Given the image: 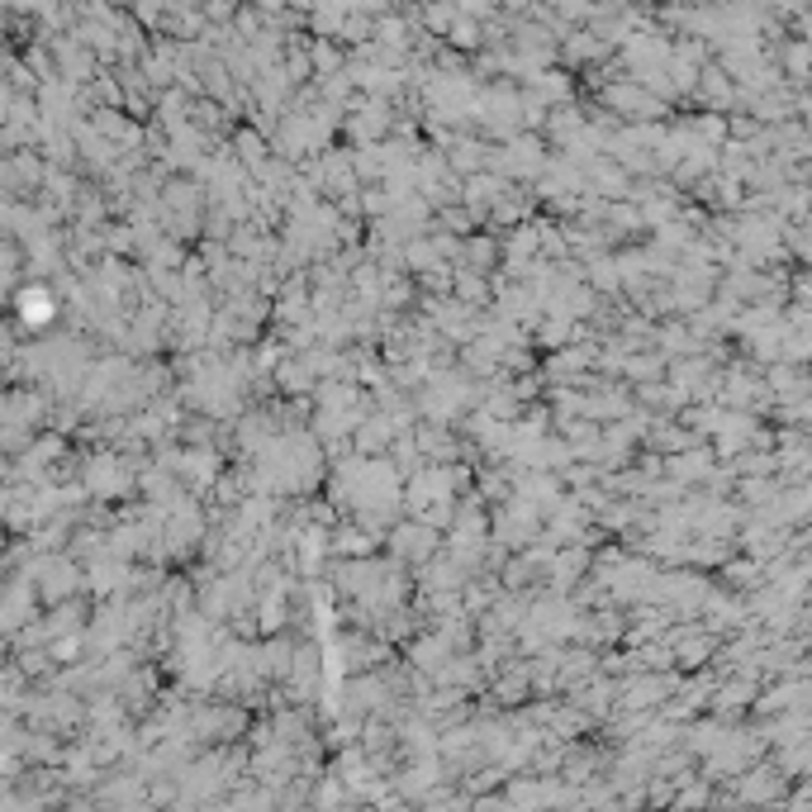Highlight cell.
<instances>
[{
    "mask_svg": "<svg viewBox=\"0 0 812 812\" xmlns=\"http://www.w3.org/2000/svg\"><path fill=\"white\" fill-rule=\"evenodd\" d=\"M381 552H385L390 561H399V566L414 570V566H423L428 556L442 552V532L428 528V522L414 518V514H399V518L385 528V537H381Z\"/></svg>",
    "mask_w": 812,
    "mask_h": 812,
    "instance_id": "6da1fadb",
    "label": "cell"
},
{
    "mask_svg": "<svg viewBox=\"0 0 812 812\" xmlns=\"http://www.w3.org/2000/svg\"><path fill=\"white\" fill-rule=\"evenodd\" d=\"M713 466H717V456H713L709 442H693V447H685V452L661 456V476L675 480V484H685V490H693V484L709 480Z\"/></svg>",
    "mask_w": 812,
    "mask_h": 812,
    "instance_id": "7a4b0ae2",
    "label": "cell"
},
{
    "mask_svg": "<svg viewBox=\"0 0 812 812\" xmlns=\"http://www.w3.org/2000/svg\"><path fill=\"white\" fill-rule=\"evenodd\" d=\"M376 552H381V537H376L371 528H361V522H352V518H343L329 532V556L357 561V556H376Z\"/></svg>",
    "mask_w": 812,
    "mask_h": 812,
    "instance_id": "3957f363",
    "label": "cell"
},
{
    "mask_svg": "<svg viewBox=\"0 0 812 812\" xmlns=\"http://www.w3.org/2000/svg\"><path fill=\"white\" fill-rule=\"evenodd\" d=\"M500 233L494 229H476V233H466L462 238V257L452 261V267H470V271H484L490 276L494 267H500Z\"/></svg>",
    "mask_w": 812,
    "mask_h": 812,
    "instance_id": "277c9868",
    "label": "cell"
},
{
    "mask_svg": "<svg viewBox=\"0 0 812 812\" xmlns=\"http://www.w3.org/2000/svg\"><path fill=\"white\" fill-rule=\"evenodd\" d=\"M761 381L775 399H808V366L770 361V366H761Z\"/></svg>",
    "mask_w": 812,
    "mask_h": 812,
    "instance_id": "5b68a950",
    "label": "cell"
},
{
    "mask_svg": "<svg viewBox=\"0 0 812 812\" xmlns=\"http://www.w3.org/2000/svg\"><path fill=\"white\" fill-rule=\"evenodd\" d=\"M717 580H723L727 589H737V594H746V589L765 585V561L761 556H746V552H731L723 566H717Z\"/></svg>",
    "mask_w": 812,
    "mask_h": 812,
    "instance_id": "8992f818",
    "label": "cell"
},
{
    "mask_svg": "<svg viewBox=\"0 0 812 812\" xmlns=\"http://www.w3.org/2000/svg\"><path fill=\"white\" fill-rule=\"evenodd\" d=\"M271 385H276V395H313V385H319V381H313V371L291 352V357L276 361V371H271Z\"/></svg>",
    "mask_w": 812,
    "mask_h": 812,
    "instance_id": "52a82bcc",
    "label": "cell"
},
{
    "mask_svg": "<svg viewBox=\"0 0 812 812\" xmlns=\"http://www.w3.org/2000/svg\"><path fill=\"white\" fill-rule=\"evenodd\" d=\"M452 299H462L470 309H490V276L470 267H452Z\"/></svg>",
    "mask_w": 812,
    "mask_h": 812,
    "instance_id": "ba28073f",
    "label": "cell"
},
{
    "mask_svg": "<svg viewBox=\"0 0 812 812\" xmlns=\"http://www.w3.org/2000/svg\"><path fill=\"white\" fill-rule=\"evenodd\" d=\"M585 281L594 285L599 295H623V271H618V247L613 253H599L585 261Z\"/></svg>",
    "mask_w": 812,
    "mask_h": 812,
    "instance_id": "9c48e42d",
    "label": "cell"
},
{
    "mask_svg": "<svg viewBox=\"0 0 812 812\" xmlns=\"http://www.w3.org/2000/svg\"><path fill=\"white\" fill-rule=\"evenodd\" d=\"M15 313L29 329H48L52 319H58V299H52V291H24V295H15Z\"/></svg>",
    "mask_w": 812,
    "mask_h": 812,
    "instance_id": "30bf717a",
    "label": "cell"
}]
</instances>
